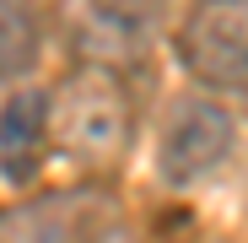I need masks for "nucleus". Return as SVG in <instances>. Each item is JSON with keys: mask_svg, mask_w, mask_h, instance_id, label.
<instances>
[{"mask_svg": "<svg viewBox=\"0 0 248 243\" xmlns=\"http://www.w3.org/2000/svg\"><path fill=\"white\" fill-rule=\"evenodd\" d=\"M49 135H54V151L76 168H97V173L119 168L124 151H130V135H135L124 76L81 60L49 92Z\"/></svg>", "mask_w": 248, "mask_h": 243, "instance_id": "1", "label": "nucleus"}, {"mask_svg": "<svg viewBox=\"0 0 248 243\" xmlns=\"http://www.w3.org/2000/svg\"><path fill=\"white\" fill-rule=\"evenodd\" d=\"M237 151V119L221 92H184L168 103L156 125V178L168 189H194L216 178Z\"/></svg>", "mask_w": 248, "mask_h": 243, "instance_id": "2", "label": "nucleus"}, {"mask_svg": "<svg viewBox=\"0 0 248 243\" xmlns=\"http://www.w3.org/2000/svg\"><path fill=\"white\" fill-rule=\"evenodd\" d=\"M162 22H168V0H65L70 49L119 76L156 49Z\"/></svg>", "mask_w": 248, "mask_h": 243, "instance_id": "3", "label": "nucleus"}, {"mask_svg": "<svg viewBox=\"0 0 248 243\" xmlns=\"http://www.w3.org/2000/svg\"><path fill=\"white\" fill-rule=\"evenodd\" d=\"M178 60L205 92L248 103V0H194L178 22Z\"/></svg>", "mask_w": 248, "mask_h": 243, "instance_id": "4", "label": "nucleus"}, {"mask_svg": "<svg viewBox=\"0 0 248 243\" xmlns=\"http://www.w3.org/2000/svg\"><path fill=\"white\" fill-rule=\"evenodd\" d=\"M130 216L108 189H54L0 211V238H124Z\"/></svg>", "mask_w": 248, "mask_h": 243, "instance_id": "5", "label": "nucleus"}, {"mask_svg": "<svg viewBox=\"0 0 248 243\" xmlns=\"http://www.w3.org/2000/svg\"><path fill=\"white\" fill-rule=\"evenodd\" d=\"M54 135H49V92L11 81V92L0 97V178L11 189L32 184L38 168L49 162Z\"/></svg>", "mask_w": 248, "mask_h": 243, "instance_id": "6", "label": "nucleus"}, {"mask_svg": "<svg viewBox=\"0 0 248 243\" xmlns=\"http://www.w3.org/2000/svg\"><path fill=\"white\" fill-rule=\"evenodd\" d=\"M38 60H44V16L32 11V0H0V87L27 81Z\"/></svg>", "mask_w": 248, "mask_h": 243, "instance_id": "7", "label": "nucleus"}]
</instances>
